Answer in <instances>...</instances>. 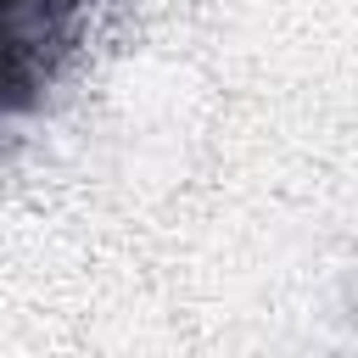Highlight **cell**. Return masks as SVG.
<instances>
[{
    "mask_svg": "<svg viewBox=\"0 0 358 358\" xmlns=\"http://www.w3.org/2000/svg\"><path fill=\"white\" fill-rule=\"evenodd\" d=\"M95 0H6V106L28 112L78 56Z\"/></svg>",
    "mask_w": 358,
    "mask_h": 358,
    "instance_id": "6da1fadb",
    "label": "cell"
}]
</instances>
